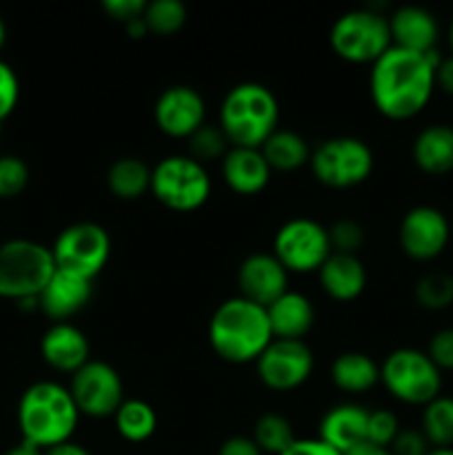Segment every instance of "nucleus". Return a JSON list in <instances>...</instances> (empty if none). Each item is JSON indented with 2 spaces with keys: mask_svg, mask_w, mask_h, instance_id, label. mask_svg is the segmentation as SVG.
<instances>
[{
  "mask_svg": "<svg viewBox=\"0 0 453 455\" xmlns=\"http://www.w3.org/2000/svg\"><path fill=\"white\" fill-rule=\"evenodd\" d=\"M440 53H416L391 47L369 71V93L385 118L411 120L426 109L435 92V67Z\"/></svg>",
  "mask_w": 453,
  "mask_h": 455,
  "instance_id": "obj_1",
  "label": "nucleus"
},
{
  "mask_svg": "<svg viewBox=\"0 0 453 455\" xmlns=\"http://www.w3.org/2000/svg\"><path fill=\"white\" fill-rule=\"evenodd\" d=\"M16 420L25 443L34 444L40 451H49L74 438L80 411L71 398L69 387L40 380L22 391Z\"/></svg>",
  "mask_w": 453,
  "mask_h": 455,
  "instance_id": "obj_2",
  "label": "nucleus"
},
{
  "mask_svg": "<svg viewBox=\"0 0 453 455\" xmlns=\"http://www.w3.org/2000/svg\"><path fill=\"white\" fill-rule=\"evenodd\" d=\"M274 342L265 307L234 296L218 305L209 320V345L213 354L229 364L256 363Z\"/></svg>",
  "mask_w": 453,
  "mask_h": 455,
  "instance_id": "obj_3",
  "label": "nucleus"
},
{
  "mask_svg": "<svg viewBox=\"0 0 453 455\" xmlns=\"http://www.w3.org/2000/svg\"><path fill=\"white\" fill-rule=\"evenodd\" d=\"M280 105L275 93L262 83L234 84L218 109V127L231 147L260 149L278 129Z\"/></svg>",
  "mask_w": 453,
  "mask_h": 455,
  "instance_id": "obj_4",
  "label": "nucleus"
},
{
  "mask_svg": "<svg viewBox=\"0 0 453 455\" xmlns=\"http://www.w3.org/2000/svg\"><path fill=\"white\" fill-rule=\"evenodd\" d=\"M56 274L52 247L29 238H12L0 243V298L13 300H38Z\"/></svg>",
  "mask_w": 453,
  "mask_h": 455,
  "instance_id": "obj_5",
  "label": "nucleus"
},
{
  "mask_svg": "<svg viewBox=\"0 0 453 455\" xmlns=\"http://www.w3.org/2000/svg\"><path fill=\"white\" fill-rule=\"evenodd\" d=\"M151 194L176 213L198 212L211 198V178L204 164L187 154L158 160L151 169Z\"/></svg>",
  "mask_w": 453,
  "mask_h": 455,
  "instance_id": "obj_6",
  "label": "nucleus"
},
{
  "mask_svg": "<svg viewBox=\"0 0 453 455\" xmlns=\"http://www.w3.org/2000/svg\"><path fill=\"white\" fill-rule=\"evenodd\" d=\"M380 382L391 398L411 407H425L442 395V371L426 355L413 347L391 351L380 364Z\"/></svg>",
  "mask_w": 453,
  "mask_h": 455,
  "instance_id": "obj_7",
  "label": "nucleus"
},
{
  "mask_svg": "<svg viewBox=\"0 0 453 455\" xmlns=\"http://www.w3.org/2000/svg\"><path fill=\"white\" fill-rule=\"evenodd\" d=\"M329 44L340 60L351 65H373L389 52V20L376 9H351L336 18L329 31Z\"/></svg>",
  "mask_w": 453,
  "mask_h": 455,
  "instance_id": "obj_8",
  "label": "nucleus"
},
{
  "mask_svg": "<svg viewBox=\"0 0 453 455\" xmlns=\"http://www.w3.org/2000/svg\"><path fill=\"white\" fill-rule=\"evenodd\" d=\"M373 151L362 138L336 136L311 149L309 167L315 180L329 189H351L373 173Z\"/></svg>",
  "mask_w": 453,
  "mask_h": 455,
  "instance_id": "obj_9",
  "label": "nucleus"
},
{
  "mask_svg": "<svg viewBox=\"0 0 453 455\" xmlns=\"http://www.w3.org/2000/svg\"><path fill=\"white\" fill-rule=\"evenodd\" d=\"M52 256L56 269L96 280L109 262L111 238L98 222H74L56 235Z\"/></svg>",
  "mask_w": 453,
  "mask_h": 455,
  "instance_id": "obj_10",
  "label": "nucleus"
},
{
  "mask_svg": "<svg viewBox=\"0 0 453 455\" xmlns=\"http://www.w3.org/2000/svg\"><path fill=\"white\" fill-rule=\"evenodd\" d=\"M271 253L289 274H318L333 251L327 227L311 218H291L275 231Z\"/></svg>",
  "mask_w": 453,
  "mask_h": 455,
  "instance_id": "obj_11",
  "label": "nucleus"
},
{
  "mask_svg": "<svg viewBox=\"0 0 453 455\" xmlns=\"http://www.w3.org/2000/svg\"><path fill=\"white\" fill-rule=\"evenodd\" d=\"M71 398L80 416L114 418L124 403V385L115 367L102 360H89L71 376Z\"/></svg>",
  "mask_w": 453,
  "mask_h": 455,
  "instance_id": "obj_12",
  "label": "nucleus"
},
{
  "mask_svg": "<svg viewBox=\"0 0 453 455\" xmlns=\"http://www.w3.org/2000/svg\"><path fill=\"white\" fill-rule=\"evenodd\" d=\"M314 364V351L305 340H274L256 360V371L266 389L287 394L309 380Z\"/></svg>",
  "mask_w": 453,
  "mask_h": 455,
  "instance_id": "obj_13",
  "label": "nucleus"
},
{
  "mask_svg": "<svg viewBox=\"0 0 453 455\" xmlns=\"http://www.w3.org/2000/svg\"><path fill=\"white\" fill-rule=\"evenodd\" d=\"M451 240L449 218L431 204H417L409 209L398 227V243L404 256L417 262L435 260L444 253Z\"/></svg>",
  "mask_w": 453,
  "mask_h": 455,
  "instance_id": "obj_14",
  "label": "nucleus"
},
{
  "mask_svg": "<svg viewBox=\"0 0 453 455\" xmlns=\"http://www.w3.org/2000/svg\"><path fill=\"white\" fill-rule=\"evenodd\" d=\"M154 120L164 136L187 140L207 124V105L198 89L189 84H171L155 100Z\"/></svg>",
  "mask_w": 453,
  "mask_h": 455,
  "instance_id": "obj_15",
  "label": "nucleus"
},
{
  "mask_svg": "<svg viewBox=\"0 0 453 455\" xmlns=\"http://www.w3.org/2000/svg\"><path fill=\"white\" fill-rule=\"evenodd\" d=\"M238 296L269 307L289 291V271L278 262L274 253H251L238 267Z\"/></svg>",
  "mask_w": 453,
  "mask_h": 455,
  "instance_id": "obj_16",
  "label": "nucleus"
},
{
  "mask_svg": "<svg viewBox=\"0 0 453 455\" xmlns=\"http://www.w3.org/2000/svg\"><path fill=\"white\" fill-rule=\"evenodd\" d=\"M93 296V280L56 269L47 287L38 296V309L52 323H69L89 305Z\"/></svg>",
  "mask_w": 453,
  "mask_h": 455,
  "instance_id": "obj_17",
  "label": "nucleus"
},
{
  "mask_svg": "<svg viewBox=\"0 0 453 455\" xmlns=\"http://www.w3.org/2000/svg\"><path fill=\"white\" fill-rule=\"evenodd\" d=\"M391 44L407 52L433 53L438 52L440 25L438 18L425 7L417 4H404L398 7L389 18Z\"/></svg>",
  "mask_w": 453,
  "mask_h": 455,
  "instance_id": "obj_18",
  "label": "nucleus"
},
{
  "mask_svg": "<svg viewBox=\"0 0 453 455\" xmlns=\"http://www.w3.org/2000/svg\"><path fill=\"white\" fill-rule=\"evenodd\" d=\"M89 354L91 347L87 336L71 323H52L40 338V355L53 371L74 376L91 360Z\"/></svg>",
  "mask_w": 453,
  "mask_h": 455,
  "instance_id": "obj_19",
  "label": "nucleus"
},
{
  "mask_svg": "<svg viewBox=\"0 0 453 455\" xmlns=\"http://www.w3.org/2000/svg\"><path fill=\"white\" fill-rule=\"evenodd\" d=\"M220 173L234 194L258 196L269 187L274 172L260 149L229 147L225 158L220 160Z\"/></svg>",
  "mask_w": 453,
  "mask_h": 455,
  "instance_id": "obj_20",
  "label": "nucleus"
},
{
  "mask_svg": "<svg viewBox=\"0 0 453 455\" xmlns=\"http://www.w3.org/2000/svg\"><path fill=\"white\" fill-rule=\"evenodd\" d=\"M367 422L369 409H364L362 404H336L324 413L318 438L336 451L346 455L362 443H367Z\"/></svg>",
  "mask_w": 453,
  "mask_h": 455,
  "instance_id": "obj_21",
  "label": "nucleus"
},
{
  "mask_svg": "<svg viewBox=\"0 0 453 455\" xmlns=\"http://www.w3.org/2000/svg\"><path fill=\"white\" fill-rule=\"evenodd\" d=\"M318 280L322 291L336 302H354L367 289V269L358 256L331 253L320 267Z\"/></svg>",
  "mask_w": 453,
  "mask_h": 455,
  "instance_id": "obj_22",
  "label": "nucleus"
},
{
  "mask_svg": "<svg viewBox=\"0 0 453 455\" xmlns=\"http://www.w3.org/2000/svg\"><path fill=\"white\" fill-rule=\"evenodd\" d=\"M266 315L274 340H305L315 324V309L309 298L291 289L266 307Z\"/></svg>",
  "mask_w": 453,
  "mask_h": 455,
  "instance_id": "obj_23",
  "label": "nucleus"
},
{
  "mask_svg": "<svg viewBox=\"0 0 453 455\" xmlns=\"http://www.w3.org/2000/svg\"><path fill=\"white\" fill-rule=\"evenodd\" d=\"M416 167L426 176H447L453 172V127L435 123L417 132L411 147Z\"/></svg>",
  "mask_w": 453,
  "mask_h": 455,
  "instance_id": "obj_24",
  "label": "nucleus"
},
{
  "mask_svg": "<svg viewBox=\"0 0 453 455\" xmlns=\"http://www.w3.org/2000/svg\"><path fill=\"white\" fill-rule=\"evenodd\" d=\"M331 382L346 395H362L380 382V364L362 351H345L329 369Z\"/></svg>",
  "mask_w": 453,
  "mask_h": 455,
  "instance_id": "obj_25",
  "label": "nucleus"
},
{
  "mask_svg": "<svg viewBox=\"0 0 453 455\" xmlns=\"http://www.w3.org/2000/svg\"><path fill=\"white\" fill-rule=\"evenodd\" d=\"M262 156H265L266 164L271 172H296L309 164L311 160V147L305 138L291 129H275L265 145L260 147Z\"/></svg>",
  "mask_w": 453,
  "mask_h": 455,
  "instance_id": "obj_26",
  "label": "nucleus"
},
{
  "mask_svg": "<svg viewBox=\"0 0 453 455\" xmlns=\"http://www.w3.org/2000/svg\"><path fill=\"white\" fill-rule=\"evenodd\" d=\"M107 187L118 200H138L151 191V167L140 158H118L107 172Z\"/></svg>",
  "mask_w": 453,
  "mask_h": 455,
  "instance_id": "obj_27",
  "label": "nucleus"
},
{
  "mask_svg": "<svg viewBox=\"0 0 453 455\" xmlns=\"http://www.w3.org/2000/svg\"><path fill=\"white\" fill-rule=\"evenodd\" d=\"M114 422L120 438L133 444L147 443L158 429L155 409L145 400H124L118 411H115Z\"/></svg>",
  "mask_w": 453,
  "mask_h": 455,
  "instance_id": "obj_28",
  "label": "nucleus"
},
{
  "mask_svg": "<svg viewBox=\"0 0 453 455\" xmlns=\"http://www.w3.org/2000/svg\"><path fill=\"white\" fill-rule=\"evenodd\" d=\"M420 431L431 449H453V398L438 395L422 407Z\"/></svg>",
  "mask_w": 453,
  "mask_h": 455,
  "instance_id": "obj_29",
  "label": "nucleus"
},
{
  "mask_svg": "<svg viewBox=\"0 0 453 455\" xmlns=\"http://www.w3.org/2000/svg\"><path fill=\"white\" fill-rule=\"evenodd\" d=\"M251 438L265 455H282L298 440L291 422L280 413H262L253 425Z\"/></svg>",
  "mask_w": 453,
  "mask_h": 455,
  "instance_id": "obj_30",
  "label": "nucleus"
},
{
  "mask_svg": "<svg viewBox=\"0 0 453 455\" xmlns=\"http://www.w3.org/2000/svg\"><path fill=\"white\" fill-rule=\"evenodd\" d=\"M413 298L426 311H444L453 305V275L431 271L416 283Z\"/></svg>",
  "mask_w": 453,
  "mask_h": 455,
  "instance_id": "obj_31",
  "label": "nucleus"
},
{
  "mask_svg": "<svg viewBox=\"0 0 453 455\" xmlns=\"http://www.w3.org/2000/svg\"><path fill=\"white\" fill-rule=\"evenodd\" d=\"M142 20L149 34L173 36L185 27L187 7L180 0H155V3H147Z\"/></svg>",
  "mask_w": 453,
  "mask_h": 455,
  "instance_id": "obj_32",
  "label": "nucleus"
},
{
  "mask_svg": "<svg viewBox=\"0 0 453 455\" xmlns=\"http://www.w3.org/2000/svg\"><path fill=\"white\" fill-rule=\"evenodd\" d=\"M229 140L218 124H203L191 138H187V151L194 160L207 167V163H220L229 151Z\"/></svg>",
  "mask_w": 453,
  "mask_h": 455,
  "instance_id": "obj_33",
  "label": "nucleus"
},
{
  "mask_svg": "<svg viewBox=\"0 0 453 455\" xmlns=\"http://www.w3.org/2000/svg\"><path fill=\"white\" fill-rule=\"evenodd\" d=\"M29 180V164L20 156L0 154V200H12L20 196Z\"/></svg>",
  "mask_w": 453,
  "mask_h": 455,
  "instance_id": "obj_34",
  "label": "nucleus"
},
{
  "mask_svg": "<svg viewBox=\"0 0 453 455\" xmlns=\"http://www.w3.org/2000/svg\"><path fill=\"white\" fill-rule=\"evenodd\" d=\"M329 243L333 253H346V256H358L364 244V229L360 222L345 218L329 227Z\"/></svg>",
  "mask_w": 453,
  "mask_h": 455,
  "instance_id": "obj_35",
  "label": "nucleus"
},
{
  "mask_svg": "<svg viewBox=\"0 0 453 455\" xmlns=\"http://www.w3.org/2000/svg\"><path fill=\"white\" fill-rule=\"evenodd\" d=\"M400 434L398 416L389 409H373L369 411L367 422V443L376 447L389 449Z\"/></svg>",
  "mask_w": 453,
  "mask_h": 455,
  "instance_id": "obj_36",
  "label": "nucleus"
},
{
  "mask_svg": "<svg viewBox=\"0 0 453 455\" xmlns=\"http://www.w3.org/2000/svg\"><path fill=\"white\" fill-rule=\"evenodd\" d=\"M20 98V83L12 65L0 60V123L13 114Z\"/></svg>",
  "mask_w": 453,
  "mask_h": 455,
  "instance_id": "obj_37",
  "label": "nucleus"
},
{
  "mask_svg": "<svg viewBox=\"0 0 453 455\" xmlns=\"http://www.w3.org/2000/svg\"><path fill=\"white\" fill-rule=\"evenodd\" d=\"M426 355L433 360V364L440 371H453V327L438 329L431 336Z\"/></svg>",
  "mask_w": 453,
  "mask_h": 455,
  "instance_id": "obj_38",
  "label": "nucleus"
},
{
  "mask_svg": "<svg viewBox=\"0 0 453 455\" xmlns=\"http://www.w3.org/2000/svg\"><path fill=\"white\" fill-rule=\"evenodd\" d=\"M389 451L393 455H426L431 451V444L420 429H400Z\"/></svg>",
  "mask_w": 453,
  "mask_h": 455,
  "instance_id": "obj_39",
  "label": "nucleus"
},
{
  "mask_svg": "<svg viewBox=\"0 0 453 455\" xmlns=\"http://www.w3.org/2000/svg\"><path fill=\"white\" fill-rule=\"evenodd\" d=\"M145 7L147 3H142V0H105V3H102V9H105L114 20L123 22V25H129V22L142 18Z\"/></svg>",
  "mask_w": 453,
  "mask_h": 455,
  "instance_id": "obj_40",
  "label": "nucleus"
},
{
  "mask_svg": "<svg viewBox=\"0 0 453 455\" xmlns=\"http://www.w3.org/2000/svg\"><path fill=\"white\" fill-rule=\"evenodd\" d=\"M282 455H342L320 438H298Z\"/></svg>",
  "mask_w": 453,
  "mask_h": 455,
  "instance_id": "obj_41",
  "label": "nucleus"
},
{
  "mask_svg": "<svg viewBox=\"0 0 453 455\" xmlns=\"http://www.w3.org/2000/svg\"><path fill=\"white\" fill-rule=\"evenodd\" d=\"M218 455H265L260 451L253 438L247 435H234V438H226L225 443L218 449Z\"/></svg>",
  "mask_w": 453,
  "mask_h": 455,
  "instance_id": "obj_42",
  "label": "nucleus"
},
{
  "mask_svg": "<svg viewBox=\"0 0 453 455\" xmlns=\"http://www.w3.org/2000/svg\"><path fill=\"white\" fill-rule=\"evenodd\" d=\"M435 89H442L444 93L453 96V53L440 56L435 67Z\"/></svg>",
  "mask_w": 453,
  "mask_h": 455,
  "instance_id": "obj_43",
  "label": "nucleus"
},
{
  "mask_svg": "<svg viewBox=\"0 0 453 455\" xmlns=\"http://www.w3.org/2000/svg\"><path fill=\"white\" fill-rule=\"evenodd\" d=\"M44 455H91L87 451V449L83 447V444L74 443V440H69V443L65 444H58V447L49 449V451H44Z\"/></svg>",
  "mask_w": 453,
  "mask_h": 455,
  "instance_id": "obj_44",
  "label": "nucleus"
},
{
  "mask_svg": "<svg viewBox=\"0 0 453 455\" xmlns=\"http://www.w3.org/2000/svg\"><path fill=\"white\" fill-rule=\"evenodd\" d=\"M346 455H393V453H391L389 449H382V447H376V444L362 443L360 447H355L354 451H349Z\"/></svg>",
  "mask_w": 453,
  "mask_h": 455,
  "instance_id": "obj_45",
  "label": "nucleus"
},
{
  "mask_svg": "<svg viewBox=\"0 0 453 455\" xmlns=\"http://www.w3.org/2000/svg\"><path fill=\"white\" fill-rule=\"evenodd\" d=\"M4 455H44V451H40L38 447H34V444L25 443V440H20V443L16 444V447L9 449Z\"/></svg>",
  "mask_w": 453,
  "mask_h": 455,
  "instance_id": "obj_46",
  "label": "nucleus"
},
{
  "mask_svg": "<svg viewBox=\"0 0 453 455\" xmlns=\"http://www.w3.org/2000/svg\"><path fill=\"white\" fill-rule=\"evenodd\" d=\"M124 29H127V34L131 36V38H145V36H149V29H147V25L142 18H138V20L124 25Z\"/></svg>",
  "mask_w": 453,
  "mask_h": 455,
  "instance_id": "obj_47",
  "label": "nucleus"
},
{
  "mask_svg": "<svg viewBox=\"0 0 453 455\" xmlns=\"http://www.w3.org/2000/svg\"><path fill=\"white\" fill-rule=\"evenodd\" d=\"M4 40H7V25H4L3 16H0V49L4 47Z\"/></svg>",
  "mask_w": 453,
  "mask_h": 455,
  "instance_id": "obj_48",
  "label": "nucleus"
},
{
  "mask_svg": "<svg viewBox=\"0 0 453 455\" xmlns=\"http://www.w3.org/2000/svg\"><path fill=\"white\" fill-rule=\"evenodd\" d=\"M426 455H453V449H431Z\"/></svg>",
  "mask_w": 453,
  "mask_h": 455,
  "instance_id": "obj_49",
  "label": "nucleus"
},
{
  "mask_svg": "<svg viewBox=\"0 0 453 455\" xmlns=\"http://www.w3.org/2000/svg\"><path fill=\"white\" fill-rule=\"evenodd\" d=\"M449 47H451V53H453V18H451V25H449Z\"/></svg>",
  "mask_w": 453,
  "mask_h": 455,
  "instance_id": "obj_50",
  "label": "nucleus"
}]
</instances>
